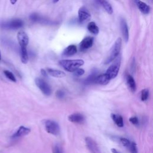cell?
I'll use <instances>...</instances> for the list:
<instances>
[{
	"instance_id": "1",
	"label": "cell",
	"mask_w": 153,
	"mask_h": 153,
	"mask_svg": "<svg viewBox=\"0 0 153 153\" xmlns=\"http://www.w3.org/2000/svg\"><path fill=\"white\" fill-rule=\"evenodd\" d=\"M84 62L82 59H73V60H61L59 61V64L66 71L68 72H74L76 69L83 65Z\"/></svg>"
},
{
	"instance_id": "2",
	"label": "cell",
	"mask_w": 153,
	"mask_h": 153,
	"mask_svg": "<svg viewBox=\"0 0 153 153\" xmlns=\"http://www.w3.org/2000/svg\"><path fill=\"white\" fill-rule=\"evenodd\" d=\"M122 40L121 38H118L114 44H113L111 51L105 60V64H109V63L114 61L118 56L120 53L121 47Z\"/></svg>"
},
{
	"instance_id": "3",
	"label": "cell",
	"mask_w": 153,
	"mask_h": 153,
	"mask_svg": "<svg viewBox=\"0 0 153 153\" xmlns=\"http://www.w3.org/2000/svg\"><path fill=\"white\" fill-rule=\"evenodd\" d=\"M120 66V58L117 57L115 59V62L108 68L105 74L109 76L110 79L115 78L119 72Z\"/></svg>"
},
{
	"instance_id": "4",
	"label": "cell",
	"mask_w": 153,
	"mask_h": 153,
	"mask_svg": "<svg viewBox=\"0 0 153 153\" xmlns=\"http://www.w3.org/2000/svg\"><path fill=\"white\" fill-rule=\"evenodd\" d=\"M44 126L46 131L54 136L59 134L60 132V127L54 121L47 120L44 122Z\"/></svg>"
},
{
	"instance_id": "5",
	"label": "cell",
	"mask_w": 153,
	"mask_h": 153,
	"mask_svg": "<svg viewBox=\"0 0 153 153\" xmlns=\"http://www.w3.org/2000/svg\"><path fill=\"white\" fill-rule=\"evenodd\" d=\"M35 82L36 86L44 94L45 96H50L51 94V87L44 79L40 78H36L35 79Z\"/></svg>"
},
{
	"instance_id": "6",
	"label": "cell",
	"mask_w": 153,
	"mask_h": 153,
	"mask_svg": "<svg viewBox=\"0 0 153 153\" xmlns=\"http://www.w3.org/2000/svg\"><path fill=\"white\" fill-rule=\"evenodd\" d=\"M23 26V22L19 19L11 20L2 24V27L7 29H17Z\"/></svg>"
},
{
	"instance_id": "7",
	"label": "cell",
	"mask_w": 153,
	"mask_h": 153,
	"mask_svg": "<svg viewBox=\"0 0 153 153\" xmlns=\"http://www.w3.org/2000/svg\"><path fill=\"white\" fill-rule=\"evenodd\" d=\"M85 142L87 147L91 153H101L96 142L91 137H86Z\"/></svg>"
},
{
	"instance_id": "8",
	"label": "cell",
	"mask_w": 153,
	"mask_h": 153,
	"mask_svg": "<svg viewBox=\"0 0 153 153\" xmlns=\"http://www.w3.org/2000/svg\"><path fill=\"white\" fill-rule=\"evenodd\" d=\"M94 38L91 36L85 37L79 43V47L81 51H85L91 48L93 44Z\"/></svg>"
},
{
	"instance_id": "9",
	"label": "cell",
	"mask_w": 153,
	"mask_h": 153,
	"mask_svg": "<svg viewBox=\"0 0 153 153\" xmlns=\"http://www.w3.org/2000/svg\"><path fill=\"white\" fill-rule=\"evenodd\" d=\"M78 20L80 23H83L91 17V14L88 10L85 7H81L78 12Z\"/></svg>"
},
{
	"instance_id": "10",
	"label": "cell",
	"mask_w": 153,
	"mask_h": 153,
	"mask_svg": "<svg viewBox=\"0 0 153 153\" xmlns=\"http://www.w3.org/2000/svg\"><path fill=\"white\" fill-rule=\"evenodd\" d=\"M17 38L20 47H27V45H28V43H29V37L26 32L22 30L19 31L17 33Z\"/></svg>"
},
{
	"instance_id": "11",
	"label": "cell",
	"mask_w": 153,
	"mask_h": 153,
	"mask_svg": "<svg viewBox=\"0 0 153 153\" xmlns=\"http://www.w3.org/2000/svg\"><path fill=\"white\" fill-rule=\"evenodd\" d=\"M120 26H121V33H122L124 40L126 42H127L129 38L128 29L127 24L124 19H121Z\"/></svg>"
},
{
	"instance_id": "12",
	"label": "cell",
	"mask_w": 153,
	"mask_h": 153,
	"mask_svg": "<svg viewBox=\"0 0 153 153\" xmlns=\"http://www.w3.org/2000/svg\"><path fill=\"white\" fill-rule=\"evenodd\" d=\"M30 131V129L25 127L23 126H21L19 127L17 130L13 134L12 138H17L20 137H22L28 134Z\"/></svg>"
},
{
	"instance_id": "13",
	"label": "cell",
	"mask_w": 153,
	"mask_h": 153,
	"mask_svg": "<svg viewBox=\"0 0 153 153\" xmlns=\"http://www.w3.org/2000/svg\"><path fill=\"white\" fill-rule=\"evenodd\" d=\"M84 117L79 113H74L68 116V120L72 123L81 124L84 121Z\"/></svg>"
},
{
	"instance_id": "14",
	"label": "cell",
	"mask_w": 153,
	"mask_h": 153,
	"mask_svg": "<svg viewBox=\"0 0 153 153\" xmlns=\"http://www.w3.org/2000/svg\"><path fill=\"white\" fill-rule=\"evenodd\" d=\"M110 81V78L106 74H102L99 75H97L94 80V83L100 85H106Z\"/></svg>"
},
{
	"instance_id": "15",
	"label": "cell",
	"mask_w": 153,
	"mask_h": 153,
	"mask_svg": "<svg viewBox=\"0 0 153 153\" xmlns=\"http://www.w3.org/2000/svg\"><path fill=\"white\" fill-rule=\"evenodd\" d=\"M136 2L137 6L139 8V10L145 14H148L149 13L150 10H151V8L150 7L147 5L145 2H142L140 0H137L136 1H135Z\"/></svg>"
},
{
	"instance_id": "16",
	"label": "cell",
	"mask_w": 153,
	"mask_h": 153,
	"mask_svg": "<svg viewBox=\"0 0 153 153\" xmlns=\"http://www.w3.org/2000/svg\"><path fill=\"white\" fill-rule=\"evenodd\" d=\"M47 72L48 75L56 78H63L66 75L64 72L52 68H48L47 69Z\"/></svg>"
},
{
	"instance_id": "17",
	"label": "cell",
	"mask_w": 153,
	"mask_h": 153,
	"mask_svg": "<svg viewBox=\"0 0 153 153\" xmlns=\"http://www.w3.org/2000/svg\"><path fill=\"white\" fill-rule=\"evenodd\" d=\"M77 52V48L75 45H70L68 46L63 51V55L65 56H71L76 54Z\"/></svg>"
},
{
	"instance_id": "18",
	"label": "cell",
	"mask_w": 153,
	"mask_h": 153,
	"mask_svg": "<svg viewBox=\"0 0 153 153\" xmlns=\"http://www.w3.org/2000/svg\"><path fill=\"white\" fill-rule=\"evenodd\" d=\"M96 1L103 7L109 14H112L113 13L112 7L107 0H96Z\"/></svg>"
},
{
	"instance_id": "19",
	"label": "cell",
	"mask_w": 153,
	"mask_h": 153,
	"mask_svg": "<svg viewBox=\"0 0 153 153\" xmlns=\"http://www.w3.org/2000/svg\"><path fill=\"white\" fill-rule=\"evenodd\" d=\"M126 81L130 90L132 92H134L136 90V85L133 77L130 75H127L126 76Z\"/></svg>"
},
{
	"instance_id": "20",
	"label": "cell",
	"mask_w": 153,
	"mask_h": 153,
	"mask_svg": "<svg viewBox=\"0 0 153 153\" xmlns=\"http://www.w3.org/2000/svg\"><path fill=\"white\" fill-rule=\"evenodd\" d=\"M111 117L113 121L115 123L117 126L119 127H123L124 126V122H123V118L121 115L112 114Z\"/></svg>"
},
{
	"instance_id": "21",
	"label": "cell",
	"mask_w": 153,
	"mask_h": 153,
	"mask_svg": "<svg viewBox=\"0 0 153 153\" xmlns=\"http://www.w3.org/2000/svg\"><path fill=\"white\" fill-rule=\"evenodd\" d=\"M20 55H21V61L23 63L26 64L27 63L29 57L27 48L25 47H20Z\"/></svg>"
},
{
	"instance_id": "22",
	"label": "cell",
	"mask_w": 153,
	"mask_h": 153,
	"mask_svg": "<svg viewBox=\"0 0 153 153\" xmlns=\"http://www.w3.org/2000/svg\"><path fill=\"white\" fill-rule=\"evenodd\" d=\"M87 29L90 33L94 35H97L99 32V27L94 22H91L87 25Z\"/></svg>"
},
{
	"instance_id": "23",
	"label": "cell",
	"mask_w": 153,
	"mask_h": 153,
	"mask_svg": "<svg viewBox=\"0 0 153 153\" xmlns=\"http://www.w3.org/2000/svg\"><path fill=\"white\" fill-rule=\"evenodd\" d=\"M96 74H97L96 71L93 72L86 78V79L85 80V83L86 84H91V83L94 82V80L96 76H97V75H96Z\"/></svg>"
},
{
	"instance_id": "24",
	"label": "cell",
	"mask_w": 153,
	"mask_h": 153,
	"mask_svg": "<svg viewBox=\"0 0 153 153\" xmlns=\"http://www.w3.org/2000/svg\"><path fill=\"white\" fill-rule=\"evenodd\" d=\"M149 91L148 89H147V88L143 89L141 91V94H140L141 100L143 102L147 100L149 97Z\"/></svg>"
},
{
	"instance_id": "25",
	"label": "cell",
	"mask_w": 153,
	"mask_h": 153,
	"mask_svg": "<svg viewBox=\"0 0 153 153\" xmlns=\"http://www.w3.org/2000/svg\"><path fill=\"white\" fill-rule=\"evenodd\" d=\"M4 74L8 79H10V81L14 82H16V78L15 76L14 75V74L11 72L9 71L8 70H5V71H4Z\"/></svg>"
},
{
	"instance_id": "26",
	"label": "cell",
	"mask_w": 153,
	"mask_h": 153,
	"mask_svg": "<svg viewBox=\"0 0 153 153\" xmlns=\"http://www.w3.org/2000/svg\"><path fill=\"white\" fill-rule=\"evenodd\" d=\"M127 148L128 149L130 153H137V149L136 144L133 142H130V143L129 146L127 147Z\"/></svg>"
},
{
	"instance_id": "27",
	"label": "cell",
	"mask_w": 153,
	"mask_h": 153,
	"mask_svg": "<svg viewBox=\"0 0 153 153\" xmlns=\"http://www.w3.org/2000/svg\"><path fill=\"white\" fill-rule=\"evenodd\" d=\"M30 19L33 21V22H39L41 20L40 16L37 14H32L30 16H29Z\"/></svg>"
},
{
	"instance_id": "28",
	"label": "cell",
	"mask_w": 153,
	"mask_h": 153,
	"mask_svg": "<svg viewBox=\"0 0 153 153\" xmlns=\"http://www.w3.org/2000/svg\"><path fill=\"white\" fill-rule=\"evenodd\" d=\"M73 72H74V75L75 76H80L84 74V70L83 69L78 68L75 71H74Z\"/></svg>"
},
{
	"instance_id": "29",
	"label": "cell",
	"mask_w": 153,
	"mask_h": 153,
	"mask_svg": "<svg viewBox=\"0 0 153 153\" xmlns=\"http://www.w3.org/2000/svg\"><path fill=\"white\" fill-rule=\"evenodd\" d=\"M120 142L122 143V145L125 147H128L130 143V142L129 140H128L126 138L124 137H121L120 138Z\"/></svg>"
},
{
	"instance_id": "30",
	"label": "cell",
	"mask_w": 153,
	"mask_h": 153,
	"mask_svg": "<svg viewBox=\"0 0 153 153\" xmlns=\"http://www.w3.org/2000/svg\"><path fill=\"white\" fill-rule=\"evenodd\" d=\"M65 92H64L63 90H59L57 91L56 93V97H57V98H59V99H62V98H63L64 96H65Z\"/></svg>"
},
{
	"instance_id": "31",
	"label": "cell",
	"mask_w": 153,
	"mask_h": 153,
	"mask_svg": "<svg viewBox=\"0 0 153 153\" xmlns=\"http://www.w3.org/2000/svg\"><path fill=\"white\" fill-rule=\"evenodd\" d=\"M129 121L133 125H136H136H138V124H139V120H138L137 117H135V116L130 117L129 118Z\"/></svg>"
},
{
	"instance_id": "32",
	"label": "cell",
	"mask_w": 153,
	"mask_h": 153,
	"mask_svg": "<svg viewBox=\"0 0 153 153\" xmlns=\"http://www.w3.org/2000/svg\"><path fill=\"white\" fill-rule=\"evenodd\" d=\"M53 153H62V150L59 145H54L53 148Z\"/></svg>"
},
{
	"instance_id": "33",
	"label": "cell",
	"mask_w": 153,
	"mask_h": 153,
	"mask_svg": "<svg viewBox=\"0 0 153 153\" xmlns=\"http://www.w3.org/2000/svg\"><path fill=\"white\" fill-rule=\"evenodd\" d=\"M41 74H42L44 76H47V75H48L47 71H46L45 69H41Z\"/></svg>"
},
{
	"instance_id": "34",
	"label": "cell",
	"mask_w": 153,
	"mask_h": 153,
	"mask_svg": "<svg viewBox=\"0 0 153 153\" xmlns=\"http://www.w3.org/2000/svg\"><path fill=\"white\" fill-rule=\"evenodd\" d=\"M111 151L112 153H120L118 151H117L116 149L115 148H112L111 149Z\"/></svg>"
},
{
	"instance_id": "35",
	"label": "cell",
	"mask_w": 153,
	"mask_h": 153,
	"mask_svg": "<svg viewBox=\"0 0 153 153\" xmlns=\"http://www.w3.org/2000/svg\"><path fill=\"white\" fill-rule=\"evenodd\" d=\"M10 2L12 5H14L17 1V0H10Z\"/></svg>"
},
{
	"instance_id": "36",
	"label": "cell",
	"mask_w": 153,
	"mask_h": 153,
	"mask_svg": "<svg viewBox=\"0 0 153 153\" xmlns=\"http://www.w3.org/2000/svg\"><path fill=\"white\" fill-rule=\"evenodd\" d=\"M59 1V0H53V3H56V2H57Z\"/></svg>"
},
{
	"instance_id": "37",
	"label": "cell",
	"mask_w": 153,
	"mask_h": 153,
	"mask_svg": "<svg viewBox=\"0 0 153 153\" xmlns=\"http://www.w3.org/2000/svg\"><path fill=\"white\" fill-rule=\"evenodd\" d=\"M1 51H0V60H1Z\"/></svg>"
},
{
	"instance_id": "38",
	"label": "cell",
	"mask_w": 153,
	"mask_h": 153,
	"mask_svg": "<svg viewBox=\"0 0 153 153\" xmlns=\"http://www.w3.org/2000/svg\"><path fill=\"white\" fill-rule=\"evenodd\" d=\"M134 1H137V0H134Z\"/></svg>"
}]
</instances>
